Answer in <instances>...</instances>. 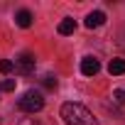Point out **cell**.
Segmentation results:
<instances>
[{"instance_id": "1", "label": "cell", "mask_w": 125, "mask_h": 125, "mask_svg": "<svg viewBox=\"0 0 125 125\" xmlns=\"http://www.w3.org/2000/svg\"><path fill=\"white\" fill-rule=\"evenodd\" d=\"M61 118H64L66 125H98L93 113L81 103H64L61 105Z\"/></svg>"}, {"instance_id": "2", "label": "cell", "mask_w": 125, "mask_h": 125, "mask_svg": "<svg viewBox=\"0 0 125 125\" xmlns=\"http://www.w3.org/2000/svg\"><path fill=\"white\" fill-rule=\"evenodd\" d=\"M17 108L25 110V113H39L44 108V96L39 91H27L20 101H17Z\"/></svg>"}, {"instance_id": "3", "label": "cell", "mask_w": 125, "mask_h": 125, "mask_svg": "<svg viewBox=\"0 0 125 125\" xmlns=\"http://www.w3.org/2000/svg\"><path fill=\"white\" fill-rule=\"evenodd\" d=\"M12 64H15V69L22 74V76H30L32 71H34V66H37V59H34V54H30V52H22L15 61H12Z\"/></svg>"}, {"instance_id": "4", "label": "cell", "mask_w": 125, "mask_h": 125, "mask_svg": "<svg viewBox=\"0 0 125 125\" xmlns=\"http://www.w3.org/2000/svg\"><path fill=\"white\" fill-rule=\"evenodd\" d=\"M98 71H101V64H98L96 56H83L81 59V74L83 76H96Z\"/></svg>"}, {"instance_id": "5", "label": "cell", "mask_w": 125, "mask_h": 125, "mask_svg": "<svg viewBox=\"0 0 125 125\" xmlns=\"http://www.w3.org/2000/svg\"><path fill=\"white\" fill-rule=\"evenodd\" d=\"M103 22H105V12H103V10H93V12H88V15H86V27H88V30L101 27Z\"/></svg>"}, {"instance_id": "6", "label": "cell", "mask_w": 125, "mask_h": 125, "mask_svg": "<svg viewBox=\"0 0 125 125\" xmlns=\"http://www.w3.org/2000/svg\"><path fill=\"white\" fill-rule=\"evenodd\" d=\"M32 12L30 10H20L17 15H15V22H17V27H22V30H27V27H32Z\"/></svg>"}, {"instance_id": "7", "label": "cell", "mask_w": 125, "mask_h": 125, "mask_svg": "<svg viewBox=\"0 0 125 125\" xmlns=\"http://www.w3.org/2000/svg\"><path fill=\"white\" fill-rule=\"evenodd\" d=\"M59 34H74V30H76V22L71 20V17H64V20H61L59 22Z\"/></svg>"}, {"instance_id": "8", "label": "cell", "mask_w": 125, "mask_h": 125, "mask_svg": "<svg viewBox=\"0 0 125 125\" xmlns=\"http://www.w3.org/2000/svg\"><path fill=\"white\" fill-rule=\"evenodd\" d=\"M108 71L113 76H123L125 74V59H113L110 64H108Z\"/></svg>"}, {"instance_id": "9", "label": "cell", "mask_w": 125, "mask_h": 125, "mask_svg": "<svg viewBox=\"0 0 125 125\" xmlns=\"http://www.w3.org/2000/svg\"><path fill=\"white\" fill-rule=\"evenodd\" d=\"M12 69H15V64L10 59H0V74H10Z\"/></svg>"}, {"instance_id": "10", "label": "cell", "mask_w": 125, "mask_h": 125, "mask_svg": "<svg viewBox=\"0 0 125 125\" xmlns=\"http://www.w3.org/2000/svg\"><path fill=\"white\" fill-rule=\"evenodd\" d=\"M113 101L120 103V105H125V88H115L113 91Z\"/></svg>"}, {"instance_id": "11", "label": "cell", "mask_w": 125, "mask_h": 125, "mask_svg": "<svg viewBox=\"0 0 125 125\" xmlns=\"http://www.w3.org/2000/svg\"><path fill=\"white\" fill-rule=\"evenodd\" d=\"M42 83H44V88H49V91H54V88H56V79H54V76H44V79H42Z\"/></svg>"}, {"instance_id": "12", "label": "cell", "mask_w": 125, "mask_h": 125, "mask_svg": "<svg viewBox=\"0 0 125 125\" xmlns=\"http://www.w3.org/2000/svg\"><path fill=\"white\" fill-rule=\"evenodd\" d=\"M0 91H15V79H5L0 83Z\"/></svg>"}, {"instance_id": "13", "label": "cell", "mask_w": 125, "mask_h": 125, "mask_svg": "<svg viewBox=\"0 0 125 125\" xmlns=\"http://www.w3.org/2000/svg\"><path fill=\"white\" fill-rule=\"evenodd\" d=\"M20 125H42L39 120H34V118H22L20 120Z\"/></svg>"}]
</instances>
